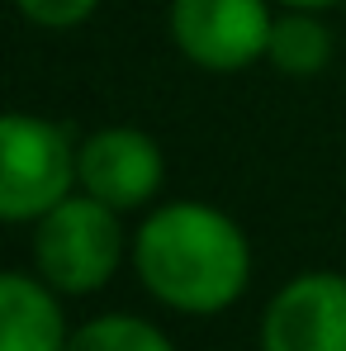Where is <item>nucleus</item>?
I'll use <instances>...</instances> for the list:
<instances>
[{
    "mask_svg": "<svg viewBox=\"0 0 346 351\" xmlns=\"http://www.w3.org/2000/svg\"><path fill=\"white\" fill-rule=\"evenodd\" d=\"M138 285L162 308L214 318L251 285V242L223 209L204 199L157 204L128 242Z\"/></svg>",
    "mask_w": 346,
    "mask_h": 351,
    "instance_id": "1",
    "label": "nucleus"
},
{
    "mask_svg": "<svg viewBox=\"0 0 346 351\" xmlns=\"http://www.w3.org/2000/svg\"><path fill=\"white\" fill-rule=\"evenodd\" d=\"M81 185V147L58 119L5 114L0 119V219L38 223Z\"/></svg>",
    "mask_w": 346,
    "mask_h": 351,
    "instance_id": "2",
    "label": "nucleus"
},
{
    "mask_svg": "<svg viewBox=\"0 0 346 351\" xmlns=\"http://www.w3.org/2000/svg\"><path fill=\"white\" fill-rule=\"evenodd\" d=\"M123 261L119 209L95 195H66L34 223V271L58 294H95Z\"/></svg>",
    "mask_w": 346,
    "mask_h": 351,
    "instance_id": "3",
    "label": "nucleus"
},
{
    "mask_svg": "<svg viewBox=\"0 0 346 351\" xmlns=\"http://www.w3.org/2000/svg\"><path fill=\"white\" fill-rule=\"evenodd\" d=\"M275 10L266 0H171L175 53L204 71H242L266 58Z\"/></svg>",
    "mask_w": 346,
    "mask_h": 351,
    "instance_id": "4",
    "label": "nucleus"
},
{
    "mask_svg": "<svg viewBox=\"0 0 346 351\" xmlns=\"http://www.w3.org/2000/svg\"><path fill=\"white\" fill-rule=\"evenodd\" d=\"M261 351H346V276L304 271L271 294Z\"/></svg>",
    "mask_w": 346,
    "mask_h": 351,
    "instance_id": "5",
    "label": "nucleus"
},
{
    "mask_svg": "<svg viewBox=\"0 0 346 351\" xmlns=\"http://www.w3.org/2000/svg\"><path fill=\"white\" fill-rule=\"evenodd\" d=\"M162 180H166V157H162L157 138L133 123L95 128L81 143V190L105 199L119 214L152 204Z\"/></svg>",
    "mask_w": 346,
    "mask_h": 351,
    "instance_id": "6",
    "label": "nucleus"
},
{
    "mask_svg": "<svg viewBox=\"0 0 346 351\" xmlns=\"http://www.w3.org/2000/svg\"><path fill=\"white\" fill-rule=\"evenodd\" d=\"M71 332L58 290L38 271L0 276V351H66Z\"/></svg>",
    "mask_w": 346,
    "mask_h": 351,
    "instance_id": "7",
    "label": "nucleus"
},
{
    "mask_svg": "<svg viewBox=\"0 0 346 351\" xmlns=\"http://www.w3.org/2000/svg\"><path fill=\"white\" fill-rule=\"evenodd\" d=\"M332 29L323 24L318 10H280L275 24H271V43H266V62L280 71V76H294V81H313L332 66Z\"/></svg>",
    "mask_w": 346,
    "mask_h": 351,
    "instance_id": "8",
    "label": "nucleus"
},
{
    "mask_svg": "<svg viewBox=\"0 0 346 351\" xmlns=\"http://www.w3.org/2000/svg\"><path fill=\"white\" fill-rule=\"evenodd\" d=\"M66 351H175V342L138 313H100L71 332Z\"/></svg>",
    "mask_w": 346,
    "mask_h": 351,
    "instance_id": "9",
    "label": "nucleus"
},
{
    "mask_svg": "<svg viewBox=\"0 0 346 351\" xmlns=\"http://www.w3.org/2000/svg\"><path fill=\"white\" fill-rule=\"evenodd\" d=\"M14 5L38 29H76L100 10V0H14Z\"/></svg>",
    "mask_w": 346,
    "mask_h": 351,
    "instance_id": "10",
    "label": "nucleus"
},
{
    "mask_svg": "<svg viewBox=\"0 0 346 351\" xmlns=\"http://www.w3.org/2000/svg\"><path fill=\"white\" fill-rule=\"evenodd\" d=\"M275 5H285V10H337V5H346V0H275Z\"/></svg>",
    "mask_w": 346,
    "mask_h": 351,
    "instance_id": "11",
    "label": "nucleus"
}]
</instances>
